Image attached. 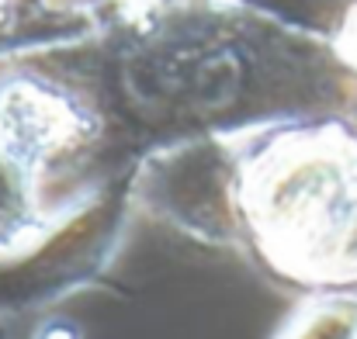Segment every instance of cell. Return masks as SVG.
<instances>
[{
  "label": "cell",
  "mask_w": 357,
  "mask_h": 339,
  "mask_svg": "<svg viewBox=\"0 0 357 339\" xmlns=\"http://www.w3.org/2000/svg\"><path fill=\"white\" fill-rule=\"evenodd\" d=\"M274 339H357V301H309L278 329Z\"/></svg>",
  "instance_id": "3"
},
{
  "label": "cell",
  "mask_w": 357,
  "mask_h": 339,
  "mask_svg": "<svg viewBox=\"0 0 357 339\" xmlns=\"http://www.w3.org/2000/svg\"><path fill=\"white\" fill-rule=\"evenodd\" d=\"M84 121L77 108L38 84H7L0 90V156L17 170H42L56 152L77 142Z\"/></svg>",
  "instance_id": "2"
},
{
  "label": "cell",
  "mask_w": 357,
  "mask_h": 339,
  "mask_svg": "<svg viewBox=\"0 0 357 339\" xmlns=\"http://www.w3.org/2000/svg\"><path fill=\"white\" fill-rule=\"evenodd\" d=\"M7 166H10V163L0 156V205H7L10 194H14V187H10V180H7ZM10 170H14V166H10ZM14 173H17V170H14Z\"/></svg>",
  "instance_id": "4"
},
{
  "label": "cell",
  "mask_w": 357,
  "mask_h": 339,
  "mask_svg": "<svg viewBox=\"0 0 357 339\" xmlns=\"http://www.w3.org/2000/svg\"><path fill=\"white\" fill-rule=\"evenodd\" d=\"M246 219L264 256L288 277H357V156L330 139H291L253 163Z\"/></svg>",
  "instance_id": "1"
}]
</instances>
